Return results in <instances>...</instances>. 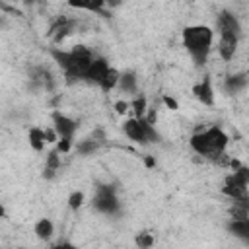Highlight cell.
Wrapping results in <instances>:
<instances>
[{
	"label": "cell",
	"mask_w": 249,
	"mask_h": 249,
	"mask_svg": "<svg viewBox=\"0 0 249 249\" xmlns=\"http://www.w3.org/2000/svg\"><path fill=\"white\" fill-rule=\"evenodd\" d=\"M51 56H53L54 62L62 68L64 78H66L68 82H80V80L86 82L89 64H91V60L95 58L93 53H91L88 47H84V45H78V47H74L72 51L53 49V51H51Z\"/></svg>",
	"instance_id": "6da1fadb"
},
{
	"label": "cell",
	"mask_w": 249,
	"mask_h": 249,
	"mask_svg": "<svg viewBox=\"0 0 249 249\" xmlns=\"http://www.w3.org/2000/svg\"><path fill=\"white\" fill-rule=\"evenodd\" d=\"M214 41V31L208 25H189L183 29V45L196 66L206 64Z\"/></svg>",
	"instance_id": "7a4b0ae2"
},
{
	"label": "cell",
	"mask_w": 249,
	"mask_h": 249,
	"mask_svg": "<svg viewBox=\"0 0 249 249\" xmlns=\"http://www.w3.org/2000/svg\"><path fill=\"white\" fill-rule=\"evenodd\" d=\"M226 146H228V134L220 126H210L202 132L193 134L191 138V148L206 160H216L218 156H222L226 152Z\"/></svg>",
	"instance_id": "3957f363"
},
{
	"label": "cell",
	"mask_w": 249,
	"mask_h": 249,
	"mask_svg": "<svg viewBox=\"0 0 249 249\" xmlns=\"http://www.w3.org/2000/svg\"><path fill=\"white\" fill-rule=\"evenodd\" d=\"M123 130H124V134L130 138V140H134V142H138V144H150V142H160V134H158V130L154 128V124L152 123H148L144 117L142 119H126L124 123H123Z\"/></svg>",
	"instance_id": "277c9868"
},
{
	"label": "cell",
	"mask_w": 249,
	"mask_h": 249,
	"mask_svg": "<svg viewBox=\"0 0 249 249\" xmlns=\"http://www.w3.org/2000/svg\"><path fill=\"white\" fill-rule=\"evenodd\" d=\"M93 208L103 214H117L121 204L115 195V187L111 185H97L95 196H93Z\"/></svg>",
	"instance_id": "5b68a950"
},
{
	"label": "cell",
	"mask_w": 249,
	"mask_h": 249,
	"mask_svg": "<svg viewBox=\"0 0 249 249\" xmlns=\"http://www.w3.org/2000/svg\"><path fill=\"white\" fill-rule=\"evenodd\" d=\"M53 130L56 132L58 140H74V134L78 130V123L66 115H62L60 111L53 113Z\"/></svg>",
	"instance_id": "8992f818"
},
{
	"label": "cell",
	"mask_w": 249,
	"mask_h": 249,
	"mask_svg": "<svg viewBox=\"0 0 249 249\" xmlns=\"http://www.w3.org/2000/svg\"><path fill=\"white\" fill-rule=\"evenodd\" d=\"M216 25H218L220 35H235V37H239V35H241L239 19H237L233 14H230V12H222V14L218 16Z\"/></svg>",
	"instance_id": "52a82bcc"
},
{
	"label": "cell",
	"mask_w": 249,
	"mask_h": 249,
	"mask_svg": "<svg viewBox=\"0 0 249 249\" xmlns=\"http://www.w3.org/2000/svg\"><path fill=\"white\" fill-rule=\"evenodd\" d=\"M109 68H111V66H109V62H107L105 58H97V56H95V58L91 60V64H89L86 82L95 84V86H101V82H103V78H105V74H107Z\"/></svg>",
	"instance_id": "ba28073f"
},
{
	"label": "cell",
	"mask_w": 249,
	"mask_h": 249,
	"mask_svg": "<svg viewBox=\"0 0 249 249\" xmlns=\"http://www.w3.org/2000/svg\"><path fill=\"white\" fill-rule=\"evenodd\" d=\"M239 45V37L235 35H220V43H218V53L222 56V60H231L235 51Z\"/></svg>",
	"instance_id": "9c48e42d"
},
{
	"label": "cell",
	"mask_w": 249,
	"mask_h": 249,
	"mask_svg": "<svg viewBox=\"0 0 249 249\" xmlns=\"http://www.w3.org/2000/svg\"><path fill=\"white\" fill-rule=\"evenodd\" d=\"M193 93H195V97H196L202 105H208V107L214 105V89H212L208 78L202 80V82H198V84H195V86H193Z\"/></svg>",
	"instance_id": "30bf717a"
},
{
	"label": "cell",
	"mask_w": 249,
	"mask_h": 249,
	"mask_svg": "<svg viewBox=\"0 0 249 249\" xmlns=\"http://www.w3.org/2000/svg\"><path fill=\"white\" fill-rule=\"evenodd\" d=\"M74 25H76V21H72V19H68V18H58L53 25H51V31H49V35L58 43V41H62L72 29H74Z\"/></svg>",
	"instance_id": "8fae6325"
},
{
	"label": "cell",
	"mask_w": 249,
	"mask_h": 249,
	"mask_svg": "<svg viewBox=\"0 0 249 249\" xmlns=\"http://www.w3.org/2000/svg\"><path fill=\"white\" fill-rule=\"evenodd\" d=\"M247 86V74H231L224 82V89L228 93H239Z\"/></svg>",
	"instance_id": "7c38bea8"
},
{
	"label": "cell",
	"mask_w": 249,
	"mask_h": 249,
	"mask_svg": "<svg viewBox=\"0 0 249 249\" xmlns=\"http://www.w3.org/2000/svg\"><path fill=\"white\" fill-rule=\"evenodd\" d=\"M228 231L243 241H249V220H230Z\"/></svg>",
	"instance_id": "4fadbf2b"
},
{
	"label": "cell",
	"mask_w": 249,
	"mask_h": 249,
	"mask_svg": "<svg viewBox=\"0 0 249 249\" xmlns=\"http://www.w3.org/2000/svg\"><path fill=\"white\" fill-rule=\"evenodd\" d=\"M33 231H35V235H37L39 239L47 241V239H51V237H53V233H54V226H53V222H51V220L43 218V220H39V222L35 224Z\"/></svg>",
	"instance_id": "5bb4252c"
},
{
	"label": "cell",
	"mask_w": 249,
	"mask_h": 249,
	"mask_svg": "<svg viewBox=\"0 0 249 249\" xmlns=\"http://www.w3.org/2000/svg\"><path fill=\"white\" fill-rule=\"evenodd\" d=\"M124 93H136V74L134 72H124L119 76V84H117Z\"/></svg>",
	"instance_id": "9a60e30c"
},
{
	"label": "cell",
	"mask_w": 249,
	"mask_h": 249,
	"mask_svg": "<svg viewBox=\"0 0 249 249\" xmlns=\"http://www.w3.org/2000/svg\"><path fill=\"white\" fill-rule=\"evenodd\" d=\"M58 165H60L58 152H56V150L49 152V156H47V165H45V173H43V175H45L47 179H53L54 173H56V169H58Z\"/></svg>",
	"instance_id": "2e32d148"
},
{
	"label": "cell",
	"mask_w": 249,
	"mask_h": 249,
	"mask_svg": "<svg viewBox=\"0 0 249 249\" xmlns=\"http://www.w3.org/2000/svg\"><path fill=\"white\" fill-rule=\"evenodd\" d=\"M230 220H249V208L245 202H233L230 206Z\"/></svg>",
	"instance_id": "e0dca14e"
},
{
	"label": "cell",
	"mask_w": 249,
	"mask_h": 249,
	"mask_svg": "<svg viewBox=\"0 0 249 249\" xmlns=\"http://www.w3.org/2000/svg\"><path fill=\"white\" fill-rule=\"evenodd\" d=\"M29 144H31V148L33 150H37V152H41L43 148H45V136H43V130L41 128H31L29 130Z\"/></svg>",
	"instance_id": "ac0fdd59"
},
{
	"label": "cell",
	"mask_w": 249,
	"mask_h": 249,
	"mask_svg": "<svg viewBox=\"0 0 249 249\" xmlns=\"http://www.w3.org/2000/svg\"><path fill=\"white\" fill-rule=\"evenodd\" d=\"M119 76H121V74H119V72H117L115 68H109L99 88H101L103 91H109V89H113V88H115V86L119 84Z\"/></svg>",
	"instance_id": "d6986e66"
},
{
	"label": "cell",
	"mask_w": 249,
	"mask_h": 249,
	"mask_svg": "<svg viewBox=\"0 0 249 249\" xmlns=\"http://www.w3.org/2000/svg\"><path fill=\"white\" fill-rule=\"evenodd\" d=\"M97 148H99V144H97L95 140H91V138L80 140V142H78V146H76L78 154H82V156H89V154H93Z\"/></svg>",
	"instance_id": "ffe728a7"
},
{
	"label": "cell",
	"mask_w": 249,
	"mask_h": 249,
	"mask_svg": "<svg viewBox=\"0 0 249 249\" xmlns=\"http://www.w3.org/2000/svg\"><path fill=\"white\" fill-rule=\"evenodd\" d=\"M130 107L134 109V119H142V117H146V111H148V101H146V97H136L132 103H130Z\"/></svg>",
	"instance_id": "44dd1931"
},
{
	"label": "cell",
	"mask_w": 249,
	"mask_h": 249,
	"mask_svg": "<svg viewBox=\"0 0 249 249\" xmlns=\"http://www.w3.org/2000/svg\"><path fill=\"white\" fill-rule=\"evenodd\" d=\"M136 245H138L140 249H150V247L154 245V235L148 233V231L138 233V235H136Z\"/></svg>",
	"instance_id": "7402d4cb"
},
{
	"label": "cell",
	"mask_w": 249,
	"mask_h": 249,
	"mask_svg": "<svg viewBox=\"0 0 249 249\" xmlns=\"http://www.w3.org/2000/svg\"><path fill=\"white\" fill-rule=\"evenodd\" d=\"M82 204H84V193H82V191H74V193L68 196V206H70L72 210H78Z\"/></svg>",
	"instance_id": "603a6c76"
},
{
	"label": "cell",
	"mask_w": 249,
	"mask_h": 249,
	"mask_svg": "<svg viewBox=\"0 0 249 249\" xmlns=\"http://www.w3.org/2000/svg\"><path fill=\"white\" fill-rule=\"evenodd\" d=\"M43 136H45V142H47V144H49V142H58V136H56V132H54L53 128L43 130Z\"/></svg>",
	"instance_id": "cb8c5ba5"
},
{
	"label": "cell",
	"mask_w": 249,
	"mask_h": 249,
	"mask_svg": "<svg viewBox=\"0 0 249 249\" xmlns=\"http://www.w3.org/2000/svg\"><path fill=\"white\" fill-rule=\"evenodd\" d=\"M128 107H130V103H126V101H117L115 103V109H117V113H126L128 111Z\"/></svg>",
	"instance_id": "d4e9b609"
},
{
	"label": "cell",
	"mask_w": 249,
	"mask_h": 249,
	"mask_svg": "<svg viewBox=\"0 0 249 249\" xmlns=\"http://www.w3.org/2000/svg\"><path fill=\"white\" fill-rule=\"evenodd\" d=\"M47 249H76L72 243H68V241H60V243H56V245H51V247H47Z\"/></svg>",
	"instance_id": "484cf974"
},
{
	"label": "cell",
	"mask_w": 249,
	"mask_h": 249,
	"mask_svg": "<svg viewBox=\"0 0 249 249\" xmlns=\"http://www.w3.org/2000/svg\"><path fill=\"white\" fill-rule=\"evenodd\" d=\"M163 103L169 107V109H177L179 105H177V101L173 99V97H169V95H163Z\"/></svg>",
	"instance_id": "4316f807"
},
{
	"label": "cell",
	"mask_w": 249,
	"mask_h": 249,
	"mask_svg": "<svg viewBox=\"0 0 249 249\" xmlns=\"http://www.w3.org/2000/svg\"><path fill=\"white\" fill-rule=\"evenodd\" d=\"M144 163H146L148 167H152V165H154L156 161H154V158H146V160H144Z\"/></svg>",
	"instance_id": "83f0119b"
}]
</instances>
